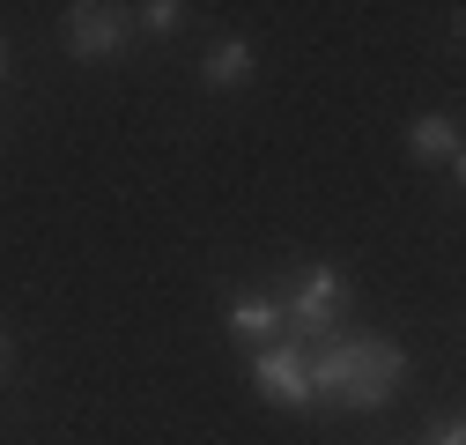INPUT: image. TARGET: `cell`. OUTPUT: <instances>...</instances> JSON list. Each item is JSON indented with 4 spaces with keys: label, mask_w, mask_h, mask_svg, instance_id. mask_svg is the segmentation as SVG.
I'll list each match as a JSON object with an SVG mask.
<instances>
[{
    "label": "cell",
    "mask_w": 466,
    "mask_h": 445,
    "mask_svg": "<svg viewBox=\"0 0 466 445\" xmlns=\"http://www.w3.org/2000/svg\"><path fill=\"white\" fill-rule=\"evenodd\" d=\"M311 357V401L326 409H385L407 378V349L385 342V334H333V342L304 349Z\"/></svg>",
    "instance_id": "obj_1"
},
{
    "label": "cell",
    "mask_w": 466,
    "mask_h": 445,
    "mask_svg": "<svg viewBox=\"0 0 466 445\" xmlns=\"http://www.w3.org/2000/svg\"><path fill=\"white\" fill-rule=\"evenodd\" d=\"M274 305H281V334H289V342L319 349V342H333V334H340L348 283H340L333 267H297V274H289V283L274 290Z\"/></svg>",
    "instance_id": "obj_2"
},
{
    "label": "cell",
    "mask_w": 466,
    "mask_h": 445,
    "mask_svg": "<svg viewBox=\"0 0 466 445\" xmlns=\"http://www.w3.org/2000/svg\"><path fill=\"white\" fill-rule=\"evenodd\" d=\"M252 386L274 401V409H311V357H304V342H259V357H252Z\"/></svg>",
    "instance_id": "obj_3"
},
{
    "label": "cell",
    "mask_w": 466,
    "mask_h": 445,
    "mask_svg": "<svg viewBox=\"0 0 466 445\" xmlns=\"http://www.w3.org/2000/svg\"><path fill=\"white\" fill-rule=\"evenodd\" d=\"M127 30H134V23H127L119 8H96V0L67 8V52H75V60H104V52H119Z\"/></svg>",
    "instance_id": "obj_4"
},
{
    "label": "cell",
    "mask_w": 466,
    "mask_h": 445,
    "mask_svg": "<svg viewBox=\"0 0 466 445\" xmlns=\"http://www.w3.org/2000/svg\"><path fill=\"white\" fill-rule=\"evenodd\" d=\"M407 156L415 163H451L459 171V119L451 111H422V119L407 127Z\"/></svg>",
    "instance_id": "obj_5"
},
{
    "label": "cell",
    "mask_w": 466,
    "mask_h": 445,
    "mask_svg": "<svg viewBox=\"0 0 466 445\" xmlns=\"http://www.w3.org/2000/svg\"><path fill=\"white\" fill-rule=\"evenodd\" d=\"M229 334H238V342H281V305L267 290L229 297Z\"/></svg>",
    "instance_id": "obj_6"
},
{
    "label": "cell",
    "mask_w": 466,
    "mask_h": 445,
    "mask_svg": "<svg viewBox=\"0 0 466 445\" xmlns=\"http://www.w3.org/2000/svg\"><path fill=\"white\" fill-rule=\"evenodd\" d=\"M208 89H238V82H252V45L245 37H222L215 52H208Z\"/></svg>",
    "instance_id": "obj_7"
},
{
    "label": "cell",
    "mask_w": 466,
    "mask_h": 445,
    "mask_svg": "<svg viewBox=\"0 0 466 445\" xmlns=\"http://www.w3.org/2000/svg\"><path fill=\"white\" fill-rule=\"evenodd\" d=\"M178 23H186V8H178V0H148V8H141V30H148V37L178 30Z\"/></svg>",
    "instance_id": "obj_8"
},
{
    "label": "cell",
    "mask_w": 466,
    "mask_h": 445,
    "mask_svg": "<svg viewBox=\"0 0 466 445\" xmlns=\"http://www.w3.org/2000/svg\"><path fill=\"white\" fill-rule=\"evenodd\" d=\"M430 445H466V438H459V416H444V423H437V438H430Z\"/></svg>",
    "instance_id": "obj_9"
},
{
    "label": "cell",
    "mask_w": 466,
    "mask_h": 445,
    "mask_svg": "<svg viewBox=\"0 0 466 445\" xmlns=\"http://www.w3.org/2000/svg\"><path fill=\"white\" fill-rule=\"evenodd\" d=\"M15 364V342H8V334H0V371H8Z\"/></svg>",
    "instance_id": "obj_10"
},
{
    "label": "cell",
    "mask_w": 466,
    "mask_h": 445,
    "mask_svg": "<svg viewBox=\"0 0 466 445\" xmlns=\"http://www.w3.org/2000/svg\"><path fill=\"white\" fill-rule=\"evenodd\" d=\"M0 82H8V45H0Z\"/></svg>",
    "instance_id": "obj_11"
}]
</instances>
